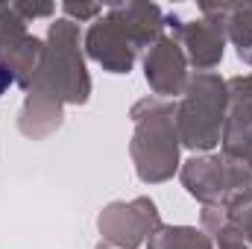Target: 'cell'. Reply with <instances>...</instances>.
<instances>
[{"label":"cell","mask_w":252,"mask_h":249,"mask_svg":"<svg viewBox=\"0 0 252 249\" xmlns=\"http://www.w3.org/2000/svg\"><path fill=\"white\" fill-rule=\"evenodd\" d=\"M0 79H12V73H9V70H3V67H0Z\"/></svg>","instance_id":"6da1fadb"}]
</instances>
